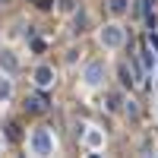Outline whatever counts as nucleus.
<instances>
[{
  "mask_svg": "<svg viewBox=\"0 0 158 158\" xmlns=\"http://www.w3.org/2000/svg\"><path fill=\"white\" fill-rule=\"evenodd\" d=\"M51 149H54V139H51V130H35L32 133V152L35 155H51Z\"/></svg>",
  "mask_w": 158,
  "mask_h": 158,
  "instance_id": "obj_1",
  "label": "nucleus"
},
{
  "mask_svg": "<svg viewBox=\"0 0 158 158\" xmlns=\"http://www.w3.org/2000/svg\"><path fill=\"white\" fill-rule=\"evenodd\" d=\"M51 82H54V70H51V67H38L35 70V85L38 89H48Z\"/></svg>",
  "mask_w": 158,
  "mask_h": 158,
  "instance_id": "obj_2",
  "label": "nucleus"
},
{
  "mask_svg": "<svg viewBox=\"0 0 158 158\" xmlns=\"http://www.w3.org/2000/svg\"><path fill=\"white\" fill-rule=\"evenodd\" d=\"M0 67H3V70H6L10 76H13V73H16V67H19V63H16V57H13L10 51H3V54H0Z\"/></svg>",
  "mask_w": 158,
  "mask_h": 158,
  "instance_id": "obj_3",
  "label": "nucleus"
},
{
  "mask_svg": "<svg viewBox=\"0 0 158 158\" xmlns=\"http://www.w3.org/2000/svg\"><path fill=\"white\" fill-rule=\"evenodd\" d=\"M10 95H13V79H10V73H6V76H0V98L6 101Z\"/></svg>",
  "mask_w": 158,
  "mask_h": 158,
  "instance_id": "obj_4",
  "label": "nucleus"
},
{
  "mask_svg": "<svg viewBox=\"0 0 158 158\" xmlns=\"http://www.w3.org/2000/svg\"><path fill=\"white\" fill-rule=\"evenodd\" d=\"M85 82H92V85L101 82V67H98V63H92V67L85 70Z\"/></svg>",
  "mask_w": 158,
  "mask_h": 158,
  "instance_id": "obj_5",
  "label": "nucleus"
},
{
  "mask_svg": "<svg viewBox=\"0 0 158 158\" xmlns=\"http://www.w3.org/2000/svg\"><path fill=\"white\" fill-rule=\"evenodd\" d=\"M44 104H48V101H44V95H35V98H29V101H25V108H32V111H41Z\"/></svg>",
  "mask_w": 158,
  "mask_h": 158,
  "instance_id": "obj_6",
  "label": "nucleus"
},
{
  "mask_svg": "<svg viewBox=\"0 0 158 158\" xmlns=\"http://www.w3.org/2000/svg\"><path fill=\"white\" fill-rule=\"evenodd\" d=\"M101 41H108V44H117V41H120V35H117L114 29H108V32L101 35Z\"/></svg>",
  "mask_w": 158,
  "mask_h": 158,
  "instance_id": "obj_7",
  "label": "nucleus"
}]
</instances>
